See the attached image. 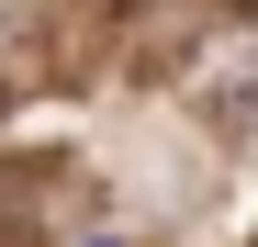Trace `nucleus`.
<instances>
[{"label": "nucleus", "mask_w": 258, "mask_h": 247, "mask_svg": "<svg viewBox=\"0 0 258 247\" xmlns=\"http://www.w3.org/2000/svg\"><path fill=\"white\" fill-rule=\"evenodd\" d=\"M0 247H45V236H34V225H23V214H0Z\"/></svg>", "instance_id": "f257e3e1"}, {"label": "nucleus", "mask_w": 258, "mask_h": 247, "mask_svg": "<svg viewBox=\"0 0 258 247\" xmlns=\"http://www.w3.org/2000/svg\"><path fill=\"white\" fill-rule=\"evenodd\" d=\"M0 12H12V0H0Z\"/></svg>", "instance_id": "f03ea898"}]
</instances>
